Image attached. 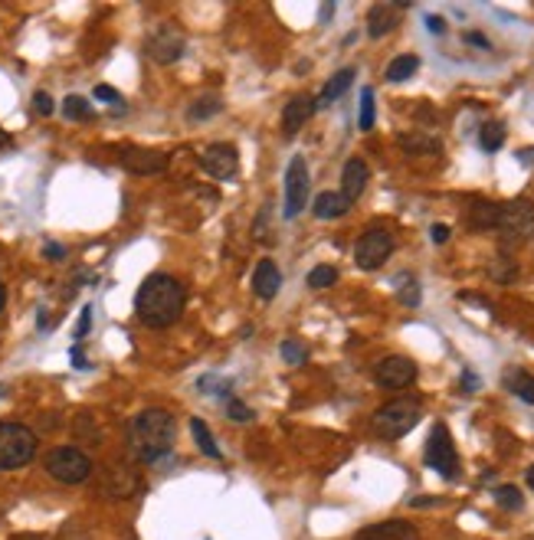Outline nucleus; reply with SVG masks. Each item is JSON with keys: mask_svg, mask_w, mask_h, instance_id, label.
I'll use <instances>...</instances> for the list:
<instances>
[{"mask_svg": "<svg viewBox=\"0 0 534 540\" xmlns=\"http://www.w3.org/2000/svg\"><path fill=\"white\" fill-rule=\"evenodd\" d=\"M354 76H358V69L354 66H344V69H338L331 79H328V86L321 89V95L315 99V108H328L331 102H338L344 95V92L351 89V82H354Z\"/></svg>", "mask_w": 534, "mask_h": 540, "instance_id": "obj_19", "label": "nucleus"}, {"mask_svg": "<svg viewBox=\"0 0 534 540\" xmlns=\"http://www.w3.org/2000/svg\"><path fill=\"white\" fill-rule=\"evenodd\" d=\"M315 99L312 95H295V99L289 102V105L282 108V131H285V138H295L305 128V122L312 115H315Z\"/></svg>", "mask_w": 534, "mask_h": 540, "instance_id": "obj_15", "label": "nucleus"}, {"mask_svg": "<svg viewBox=\"0 0 534 540\" xmlns=\"http://www.w3.org/2000/svg\"><path fill=\"white\" fill-rule=\"evenodd\" d=\"M220 108L223 105H220L217 95H210V99H197L191 108H187V118H191V122H207V118L220 115Z\"/></svg>", "mask_w": 534, "mask_h": 540, "instance_id": "obj_27", "label": "nucleus"}, {"mask_svg": "<svg viewBox=\"0 0 534 540\" xmlns=\"http://www.w3.org/2000/svg\"><path fill=\"white\" fill-rule=\"evenodd\" d=\"M498 236H502V249L511 252L518 246H525L534 239V203L525 197L511 200L502 207V216H498Z\"/></svg>", "mask_w": 534, "mask_h": 540, "instance_id": "obj_3", "label": "nucleus"}, {"mask_svg": "<svg viewBox=\"0 0 534 540\" xmlns=\"http://www.w3.org/2000/svg\"><path fill=\"white\" fill-rule=\"evenodd\" d=\"M191 432H194V442L200 446V452L207 455V459H223V452H220L217 439H213V432L204 419H191Z\"/></svg>", "mask_w": 534, "mask_h": 540, "instance_id": "obj_24", "label": "nucleus"}, {"mask_svg": "<svg viewBox=\"0 0 534 540\" xmlns=\"http://www.w3.org/2000/svg\"><path fill=\"white\" fill-rule=\"evenodd\" d=\"M426 27H430V33H446V20L443 17H426Z\"/></svg>", "mask_w": 534, "mask_h": 540, "instance_id": "obj_41", "label": "nucleus"}, {"mask_svg": "<svg viewBox=\"0 0 534 540\" xmlns=\"http://www.w3.org/2000/svg\"><path fill=\"white\" fill-rule=\"evenodd\" d=\"M7 144H10L7 131H4V128H0V151H4V148H7Z\"/></svg>", "mask_w": 534, "mask_h": 540, "instance_id": "obj_45", "label": "nucleus"}, {"mask_svg": "<svg viewBox=\"0 0 534 540\" xmlns=\"http://www.w3.org/2000/svg\"><path fill=\"white\" fill-rule=\"evenodd\" d=\"M308 164L302 154H295L289 161V167H285V220H295V216L305 210V200H308Z\"/></svg>", "mask_w": 534, "mask_h": 540, "instance_id": "obj_10", "label": "nucleus"}, {"mask_svg": "<svg viewBox=\"0 0 534 540\" xmlns=\"http://www.w3.org/2000/svg\"><path fill=\"white\" fill-rule=\"evenodd\" d=\"M4 390H7V387H0V396H4Z\"/></svg>", "mask_w": 534, "mask_h": 540, "instance_id": "obj_48", "label": "nucleus"}, {"mask_svg": "<svg viewBox=\"0 0 534 540\" xmlns=\"http://www.w3.org/2000/svg\"><path fill=\"white\" fill-rule=\"evenodd\" d=\"M361 131H371L374 128V89L361 92V118H358Z\"/></svg>", "mask_w": 534, "mask_h": 540, "instance_id": "obj_31", "label": "nucleus"}, {"mask_svg": "<svg viewBox=\"0 0 534 540\" xmlns=\"http://www.w3.org/2000/svg\"><path fill=\"white\" fill-rule=\"evenodd\" d=\"M351 540H420V531L410 521L394 518V521H381V524L364 527V531H358Z\"/></svg>", "mask_w": 534, "mask_h": 540, "instance_id": "obj_14", "label": "nucleus"}, {"mask_svg": "<svg viewBox=\"0 0 534 540\" xmlns=\"http://www.w3.org/2000/svg\"><path fill=\"white\" fill-rule=\"evenodd\" d=\"M397 4H374L371 14H367V33L374 36V40H381V36H387L390 30H397L400 23V14H397Z\"/></svg>", "mask_w": 534, "mask_h": 540, "instance_id": "obj_18", "label": "nucleus"}, {"mask_svg": "<svg viewBox=\"0 0 534 540\" xmlns=\"http://www.w3.org/2000/svg\"><path fill=\"white\" fill-rule=\"evenodd\" d=\"M462 390H466V393H472V390H479V377H475L472 370H466V374H462Z\"/></svg>", "mask_w": 534, "mask_h": 540, "instance_id": "obj_40", "label": "nucleus"}, {"mask_svg": "<svg viewBox=\"0 0 534 540\" xmlns=\"http://www.w3.org/2000/svg\"><path fill=\"white\" fill-rule=\"evenodd\" d=\"M466 40H469V43H475V46H489V40H485V36H479V33H466Z\"/></svg>", "mask_w": 534, "mask_h": 540, "instance_id": "obj_43", "label": "nucleus"}, {"mask_svg": "<svg viewBox=\"0 0 534 540\" xmlns=\"http://www.w3.org/2000/svg\"><path fill=\"white\" fill-rule=\"evenodd\" d=\"M495 501H498V508H505V511H521L525 498H521V491H518L515 485H502V488H495Z\"/></svg>", "mask_w": 534, "mask_h": 540, "instance_id": "obj_29", "label": "nucleus"}, {"mask_svg": "<svg viewBox=\"0 0 534 540\" xmlns=\"http://www.w3.org/2000/svg\"><path fill=\"white\" fill-rule=\"evenodd\" d=\"M200 167H204L210 177L230 180V177H236V171H240V151L227 141L210 144V148H204V154H200Z\"/></svg>", "mask_w": 534, "mask_h": 540, "instance_id": "obj_11", "label": "nucleus"}, {"mask_svg": "<svg viewBox=\"0 0 534 540\" xmlns=\"http://www.w3.org/2000/svg\"><path fill=\"white\" fill-rule=\"evenodd\" d=\"M279 288H282V272L279 266L272 259H259L256 262V269H253V292L263 302H272V298L279 295Z\"/></svg>", "mask_w": 534, "mask_h": 540, "instance_id": "obj_16", "label": "nucleus"}, {"mask_svg": "<svg viewBox=\"0 0 534 540\" xmlns=\"http://www.w3.org/2000/svg\"><path fill=\"white\" fill-rule=\"evenodd\" d=\"M46 472L59 482V485H82L92 475V459L76 446H59L46 455Z\"/></svg>", "mask_w": 534, "mask_h": 540, "instance_id": "obj_6", "label": "nucleus"}, {"mask_svg": "<svg viewBox=\"0 0 534 540\" xmlns=\"http://www.w3.org/2000/svg\"><path fill=\"white\" fill-rule=\"evenodd\" d=\"M426 465L439 472L443 478L453 482L459 475V455H456V446H453V436L446 429L443 423H436L430 429V439H426Z\"/></svg>", "mask_w": 534, "mask_h": 540, "instance_id": "obj_7", "label": "nucleus"}, {"mask_svg": "<svg viewBox=\"0 0 534 540\" xmlns=\"http://www.w3.org/2000/svg\"><path fill=\"white\" fill-rule=\"evenodd\" d=\"M46 256H50V259H63V256H66V249H63V246L50 243V246H46Z\"/></svg>", "mask_w": 534, "mask_h": 540, "instance_id": "obj_42", "label": "nucleus"}, {"mask_svg": "<svg viewBox=\"0 0 534 540\" xmlns=\"http://www.w3.org/2000/svg\"><path fill=\"white\" fill-rule=\"evenodd\" d=\"M498 216H502L498 203H492V200H472L469 213H466V223H469V230H495Z\"/></svg>", "mask_w": 534, "mask_h": 540, "instance_id": "obj_20", "label": "nucleus"}, {"mask_svg": "<svg viewBox=\"0 0 534 540\" xmlns=\"http://www.w3.org/2000/svg\"><path fill=\"white\" fill-rule=\"evenodd\" d=\"M282 357L289 360V364H305L308 351H305V347H302L299 341H295V338H292V341L282 344Z\"/></svg>", "mask_w": 534, "mask_h": 540, "instance_id": "obj_34", "label": "nucleus"}, {"mask_svg": "<svg viewBox=\"0 0 534 540\" xmlns=\"http://www.w3.org/2000/svg\"><path fill=\"white\" fill-rule=\"evenodd\" d=\"M417 69H420V56H413V53L397 56V59L387 66L384 79H387V82H407V79H413V76H417Z\"/></svg>", "mask_w": 534, "mask_h": 540, "instance_id": "obj_23", "label": "nucleus"}, {"mask_svg": "<svg viewBox=\"0 0 534 540\" xmlns=\"http://www.w3.org/2000/svg\"><path fill=\"white\" fill-rule=\"evenodd\" d=\"M367 180H371L367 164H364L361 158H351V161L344 164V171H341V197L348 200V203H354V200L364 194Z\"/></svg>", "mask_w": 534, "mask_h": 540, "instance_id": "obj_17", "label": "nucleus"}, {"mask_svg": "<svg viewBox=\"0 0 534 540\" xmlns=\"http://www.w3.org/2000/svg\"><path fill=\"white\" fill-rule=\"evenodd\" d=\"M420 413H423V406H420V400H413V396L384 403L381 410L374 413V432H377L381 439H390V442L403 439V436L420 423Z\"/></svg>", "mask_w": 534, "mask_h": 540, "instance_id": "obj_4", "label": "nucleus"}, {"mask_svg": "<svg viewBox=\"0 0 534 540\" xmlns=\"http://www.w3.org/2000/svg\"><path fill=\"white\" fill-rule=\"evenodd\" d=\"M348 210H351V203H348L341 194H331V190H328V194H318L315 197L318 220H338V216H344Z\"/></svg>", "mask_w": 534, "mask_h": 540, "instance_id": "obj_22", "label": "nucleus"}, {"mask_svg": "<svg viewBox=\"0 0 534 540\" xmlns=\"http://www.w3.org/2000/svg\"><path fill=\"white\" fill-rule=\"evenodd\" d=\"M10 540H43V537H37V534H17V537H10Z\"/></svg>", "mask_w": 534, "mask_h": 540, "instance_id": "obj_44", "label": "nucleus"}, {"mask_svg": "<svg viewBox=\"0 0 534 540\" xmlns=\"http://www.w3.org/2000/svg\"><path fill=\"white\" fill-rule=\"evenodd\" d=\"M390 252H394V236L387 230H367L354 246V262L364 272H374L390 259Z\"/></svg>", "mask_w": 534, "mask_h": 540, "instance_id": "obj_9", "label": "nucleus"}, {"mask_svg": "<svg viewBox=\"0 0 534 540\" xmlns=\"http://www.w3.org/2000/svg\"><path fill=\"white\" fill-rule=\"evenodd\" d=\"M335 282H338L335 266H315V269L308 272V288H315V292H321V288H331Z\"/></svg>", "mask_w": 534, "mask_h": 540, "instance_id": "obj_28", "label": "nucleus"}, {"mask_svg": "<svg viewBox=\"0 0 534 540\" xmlns=\"http://www.w3.org/2000/svg\"><path fill=\"white\" fill-rule=\"evenodd\" d=\"M518 275V266L508 256H502V259H495V266H492V279L498 282H511Z\"/></svg>", "mask_w": 534, "mask_h": 540, "instance_id": "obj_32", "label": "nucleus"}, {"mask_svg": "<svg viewBox=\"0 0 534 540\" xmlns=\"http://www.w3.org/2000/svg\"><path fill=\"white\" fill-rule=\"evenodd\" d=\"M128 446L138 462H158L174 449V416L167 410H145L131 419Z\"/></svg>", "mask_w": 534, "mask_h": 540, "instance_id": "obj_2", "label": "nucleus"}, {"mask_svg": "<svg viewBox=\"0 0 534 540\" xmlns=\"http://www.w3.org/2000/svg\"><path fill=\"white\" fill-rule=\"evenodd\" d=\"M4 305H7V288L0 285V311H4Z\"/></svg>", "mask_w": 534, "mask_h": 540, "instance_id": "obj_46", "label": "nucleus"}, {"mask_svg": "<svg viewBox=\"0 0 534 540\" xmlns=\"http://www.w3.org/2000/svg\"><path fill=\"white\" fill-rule=\"evenodd\" d=\"M118 164H122L128 174L151 177V174L167 171V154L148 151V148H122V151H118Z\"/></svg>", "mask_w": 534, "mask_h": 540, "instance_id": "obj_13", "label": "nucleus"}, {"mask_svg": "<svg viewBox=\"0 0 534 540\" xmlns=\"http://www.w3.org/2000/svg\"><path fill=\"white\" fill-rule=\"evenodd\" d=\"M374 380L381 383L384 390H407L413 380H417V364L410 357H384L377 367H374Z\"/></svg>", "mask_w": 534, "mask_h": 540, "instance_id": "obj_12", "label": "nucleus"}, {"mask_svg": "<svg viewBox=\"0 0 534 540\" xmlns=\"http://www.w3.org/2000/svg\"><path fill=\"white\" fill-rule=\"evenodd\" d=\"M184 46H187V36L174 23H158L145 40V53L158 66H171L184 56Z\"/></svg>", "mask_w": 534, "mask_h": 540, "instance_id": "obj_8", "label": "nucleus"}, {"mask_svg": "<svg viewBox=\"0 0 534 540\" xmlns=\"http://www.w3.org/2000/svg\"><path fill=\"white\" fill-rule=\"evenodd\" d=\"M227 416L233 419V423H249V419H253V413H249V410H246L240 400H230V403H227Z\"/></svg>", "mask_w": 534, "mask_h": 540, "instance_id": "obj_35", "label": "nucleus"}, {"mask_svg": "<svg viewBox=\"0 0 534 540\" xmlns=\"http://www.w3.org/2000/svg\"><path fill=\"white\" fill-rule=\"evenodd\" d=\"M430 239H433L436 246H443L446 239H449V226H446V223H436L433 230H430Z\"/></svg>", "mask_w": 534, "mask_h": 540, "instance_id": "obj_39", "label": "nucleus"}, {"mask_svg": "<svg viewBox=\"0 0 534 540\" xmlns=\"http://www.w3.org/2000/svg\"><path fill=\"white\" fill-rule=\"evenodd\" d=\"M95 99H99V102H112V105L125 108V99H122V95L112 89V86H95Z\"/></svg>", "mask_w": 534, "mask_h": 540, "instance_id": "obj_36", "label": "nucleus"}, {"mask_svg": "<svg viewBox=\"0 0 534 540\" xmlns=\"http://www.w3.org/2000/svg\"><path fill=\"white\" fill-rule=\"evenodd\" d=\"M528 485H531V491H534V465L528 468Z\"/></svg>", "mask_w": 534, "mask_h": 540, "instance_id": "obj_47", "label": "nucleus"}, {"mask_svg": "<svg viewBox=\"0 0 534 540\" xmlns=\"http://www.w3.org/2000/svg\"><path fill=\"white\" fill-rule=\"evenodd\" d=\"M479 144L482 151H498L502 144H505V125H498V122H489V125H482L479 131Z\"/></svg>", "mask_w": 534, "mask_h": 540, "instance_id": "obj_26", "label": "nucleus"}, {"mask_svg": "<svg viewBox=\"0 0 534 540\" xmlns=\"http://www.w3.org/2000/svg\"><path fill=\"white\" fill-rule=\"evenodd\" d=\"M37 455V432L23 423H0V472L23 468Z\"/></svg>", "mask_w": 534, "mask_h": 540, "instance_id": "obj_5", "label": "nucleus"}, {"mask_svg": "<svg viewBox=\"0 0 534 540\" xmlns=\"http://www.w3.org/2000/svg\"><path fill=\"white\" fill-rule=\"evenodd\" d=\"M63 115L73 118V122H86V118H92V105L82 95H69L63 102Z\"/></svg>", "mask_w": 534, "mask_h": 540, "instance_id": "obj_30", "label": "nucleus"}, {"mask_svg": "<svg viewBox=\"0 0 534 540\" xmlns=\"http://www.w3.org/2000/svg\"><path fill=\"white\" fill-rule=\"evenodd\" d=\"M400 302L410 308L420 305V282L417 279H400Z\"/></svg>", "mask_w": 534, "mask_h": 540, "instance_id": "obj_33", "label": "nucleus"}, {"mask_svg": "<svg viewBox=\"0 0 534 540\" xmlns=\"http://www.w3.org/2000/svg\"><path fill=\"white\" fill-rule=\"evenodd\" d=\"M33 108H37V115H53V99H50V92H37V95H33Z\"/></svg>", "mask_w": 534, "mask_h": 540, "instance_id": "obj_37", "label": "nucleus"}, {"mask_svg": "<svg viewBox=\"0 0 534 540\" xmlns=\"http://www.w3.org/2000/svg\"><path fill=\"white\" fill-rule=\"evenodd\" d=\"M400 148L407 154H433L439 151V138H430L423 131H410V135H400Z\"/></svg>", "mask_w": 534, "mask_h": 540, "instance_id": "obj_25", "label": "nucleus"}, {"mask_svg": "<svg viewBox=\"0 0 534 540\" xmlns=\"http://www.w3.org/2000/svg\"><path fill=\"white\" fill-rule=\"evenodd\" d=\"M89 328H92V308L86 305V308H82L79 328H76V341H82V338H86V334H89Z\"/></svg>", "mask_w": 534, "mask_h": 540, "instance_id": "obj_38", "label": "nucleus"}, {"mask_svg": "<svg viewBox=\"0 0 534 540\" xmlns=\"http://www.w3.org/2000/svg\"><path fill=\"white\" fill-rule=\"evenodd\" d=\"M505 390L508 393H515L518 400H525V403L534 406V377L528 374V370L521 367H511L505 374Z\"/></svg>", "mask_w": 534, "mask_h": 540, "instance_id": "obj_21", "label": "nucleus"}, {"mask_svg": "<svg viewBox=\"0 0 534 540\" xmlns=\"http://www.w3.org/2000/svg\"><path fill=\"white\" fill-rule=\"evenodd\" d=\"M184 305H187L184 285L174 275H164V272L148 275L135 295V311L148 328H171L184 315Z\"/></svg>", "mask_w": 534, "mask_h": 540, "instance_id": "obj_1", "label": "nucleus"}]
</instances>
